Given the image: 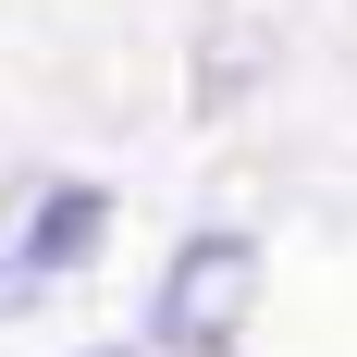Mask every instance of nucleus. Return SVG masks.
I'll use <instances>...</instances> for the list:
<instances>
[{"mask_svg": "<svg viewBox=\"0 0 357 357\" xmlns=\"http://www.w3.org/2000/svg\"><path fill=\"white\" fill-rule=\"evenodd\" d=\"M74 357H123V345H74Z\"/></svg>", "mask_w": 357, "mask_h": 357, "instance_id": "nucleus-3", "label": "nucleus"}, {"mask_svg": "<svg viewBox=\"0 0 357 357\" xmlns=\"http://www.w3.org/2000/svg\"><path fill=\"white\" fill-rule=\"evenodd\" d=\"M247 321H259V234L197 222V234L160 259V284H148V333L173 357H234Z\"/></svg>", "mask_w": 357, "mask_h": 357, "instance_id": "nucleus-1", "label": "nucleus"}, {"mask_svg": "<svg viewBox=\"0 0 357 357\" xmlns=\"http://www.w3.org/2000/svg\"><path fill=\"white\" fill-rule=\"evenodd\" d=\"M99 234H111V185L37 173L25 197L0 210V321H13V308H37L50 284H74V271L99 259Z\"/></svg>", "mask_w": 357, "mask_h": 357, "instance_id": "nucleus-2", "label": "nucleus"}]
</instances>
